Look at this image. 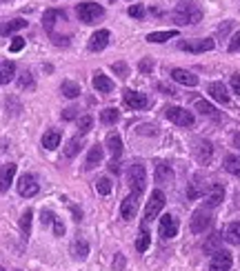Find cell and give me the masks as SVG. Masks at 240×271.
Instances as JSON below:
<instances>
[{
    "label": "cell",
    "instance_id": "cell-1",
    "mask_svg": "<svg viewBox=\"0 0 240 271\" xmlns=\"http://www.w3.org/2000/svg\"><path fill=\"white\" fill-rule=\"evenodd\" d=\"M171 20L176 25L180 27H185V25H196L203 20V9H200L198 5H193V3H185V5H178L176 9L171 11Z\"/></svg>",
    "mask_w": 240,
    "mask_h": 271
},
{
    "label": "cell",
    "instance_id": "cell-2",
    "mask_svg": "<svg viewBox=\"0 0 240 271\" xmlns=\"http://www.w3.org/2000/svg\"><path fill=\"white\" fill-rule=\"evenodd\" d=\"M76 13L85 25H93L96 20H100L105 16V7L98 5V3H80L76 7Z\"/></svg>",
    "mask_w": 240,
    "mask_h": 271
},
{
    "label": "cell",
    "instance_id": "cell-3",
    "mask_svg": "<svg viewBox=\"0 0 240 271\" xmlns=\"http://www.w3.org/2000/svg\"><path fill=\"white\" fill-rule=\"evenodd\" d=\"M127 180H129V185H131V191L143 193L145 191V185H147L145 167L140 165V162H133V165L129 167V171H127Z\"/></svg>",
    "mask_w": 240,
    "mask_h": 271
},
{
    "label": "cell",
    "instance_id": "cell-4",
    "mask_svg": "<svg viewBox=\"0 0 240 271\" xmlns=\"http://www.w3.org/2000/svg\"><path fill=\"white\" fill-rule=\"evenodd\" d=\"M165 193L160 191V189H153L151 196H149V200H147V207H145V222H151L156 216L163 211V207H165Z\"/></svg>",
    "mask_w": 240,
    "mask_h": 271
},
{
    "label": "cell",
    "instance_id": "cell-5",
    "mask_svg": "<svg viewBox=\"0 0 240 271\" xmlns=\"http://www.w3.org/2000/svg\"><path fill=\"white\" fill-rule=\"evenodd\" d=\"M165 116L169 118L173 125H180V127H191L193 125V113L183 109V107H167Z\"/></svg>",
    "mask_w": 240,
    "mask_h": 271
},
{
    "label": "cell",
    "instance_id": "cell-6",
    "mask_svg": "<svg viewBox=\"0 0 240 271\" xmlns=\"http://www.w3.org/2000/svg\"><path fill=\"white\" fill-rule=\"evenodd\" d=\"M180 49L183 51H191V53H203V51H211L216 43L211 38H198V40H180Z\"/></svg>",
    "mask_w": 240,
    "mask_h": 271
},
{
    "label": "cell",
    "instance_id": "cell-7",
    "mask_svg": "<svg viewBox=\"0 0 240 271\" xmlns=\"http://www.w3.org/2000/svg\"><path fill=\"white\" fill-rule=\"evenodd\" d=\"M40 191V185H38V180H36V176H31V173H25V176H20V180H18V193L23 196V198H33Z\"/></svg>",
    "mask_w": 240,
    "mask_h": 271
},
{
    "label": "cell",
    "instance_id": "cell-8",
    "mask_svg": "<svg viewBox=\"0 0 240 271\" xmlns=\"http://www.w3.org/2000/svg\"><path fill=\"white\" fill-rule=\"evenodd\" d=\"M189 227H191L193 234H205L207 229L211 227V214L207 211V209H198V211H193Z\"/></svg>",
    "mask_w": 240,
    "mask_h": 271
},
{
    "label": "cell",
    "instance_id": "cell-9",
    "mask_svg": "<svg viewBox=\"0 0 240 271\" xmlns=\"http://www.w3.org/2000/svg\"><path fill=\"white\" fill-rule=\"evenodd\" d=\"M231 265H233L231 254L225 251V249H218V251L211 256V260H209V271H229Z\"/></svg>",
    "mask_w": 240,
    "mask_h": 271
},
{
    "label": "cell",
    "instance_id": "cell-10",
    "mask_svg": "<svg viewBox=\"0 0 240 271\" xmlns=\"http://www.w3.org/2000/svg\"><path fill=\"white\" fill-rule=\"evenodd\" d=\"M123 100H125V105L129 107V109H145L147 105H149V100H147L145 93H140V91H133V89H125L123 91Z\"/></svg>",
    "mask_w": 240,
    "mask_h": 271
},
{
    "label": "cell",
    "instance_id": "cell-11",
    "mask_svg": "<svg viewBox=\"0 0 240 271\" xmlns=\"http://www.w3.org/2000/svg\"><path fill=\"white\" fill-rule=\"evenodd\" d=\"M138 196L140 193L131 191L123 202H120V216H123V220L136 218V214H138Z\"/></svg>",
    "mask_w": 240,
    "mask_h": 271
},
{
    "label": "cell",
    "instance_id": "cell-12",
    "mask_svg": "<svg viewBox=\"0 0 240 271\" xmlns=\"http://www.w3.org/2000/svg\"><path fill=\"white\" fill-rule=\"evenodd\" d=\"M158 231H160V236H163L165 240H169V238H173V236H178V220L173 218L171 214H165L163 218H160Z\"/></svg>",
    "mask_w": 240,
    "mask_h": 271
},
{
    "label": "cell",
    "instance_id": "cell-13",
    "mask_svg": "<svg viewBox=\"0 0 240 271\" xmlns=\"http://www.w3.org/2000/svg\"><path fill=\"white\" fill-rule=\"evenodd\" d=\"M16 167L18 165H13V162H7V165L0 167V193H5L11 187L13 176H16Z\"/></svg>",
    "mask_w": 240,
    "mask_h": 271
},
{
    "label": "cell",
    "instance_id": "cell-14",
    "mask_svg": "<svg viewBox=\"0 0 240 271\" xmlns=\"http://www.w3.org/2000/svg\"><path fill=\"white\" fill-rule=\"evenodd\" d=\"M109 38H111V33L107 31V29H98L89 38V51H103L105 47L109 45Z\"/></svg>",
    "mask_w": 240,
    "mask_h": 271
},
{
    "label": "cell",
    "instance_id": "cell-15",
    "mask_svg": "<svg viewBox=\"0 0 240 271\" xmlns=\"http://www.w3.org/2000/svg\"><path fill=\"white\" fill-rule=\"evenodd\" d=\"M207 93L213 98V100H218V103H223V105H229V93H227V87L223 83H209V87H207Z\"/></svg>",
    "mask_w": 240,
    "mask_h": 271
},
{
    "label": "cell",
    "instance_id": "cell-16",
    "mask_svg": "<svg viewBox=\"0 0 240 271\" xmlns=\"http://www.w3.org/2000/svg\"><path fill=\"white\" fill-rule=\"evenodd\" d=\"M225 200V187L223 185H211L209 191L205 196V205L207 207H218Z\"/></svg>",
    "mask_w": 240,
    "mask_h": 271
},
{
    "label": "cell",
    "instance_id": "cell-17",
    "mask_svg": "<svg viewBox=\"0 0 240 271\" xmlns=\"http://www.w3.org/2000/svg\"><path fill=\"white\" fill-rule=\"evenodd\" d=\"M107 147L111 153V162H118V158L123 156V138L118 133H109L107 136Z\"/></svg>",
    "mask_w": 240,
    "mask_h": 271
},
{
    "label": "cell",
    "instance_id": "cell-18",
    "mask_svg": "<svg viewBox=\"0 0 240 271\" xmlns=\"http://www.w3.org/2000/svg\"><path fill=\"white\" fill-rule=\"evenodd\" d=\"M56 20H67V13H65V11H58V9H49V11H45V16H43V25H45V29L49 31V36L53 33Z\"/></svg>",
    "mask_w": 240,
    "mask_h": 271
},
{
    "label": "cell",
    "instance_id": "cell-19",
    "mask_svg": "<svg viewBox=\"0 0 240 271\" xmlns=\"http://www.w3.org/2000/svg\"><path fill=\"white\" fill-rule=\"evenodd\" d=\"M171 78L176 80V83L185 85V87H196L198 85V76H193V73L187 71V69H173L171 71Z\"/></svg>",
    "mask_w": 240,
    "mask_h": 271
},
{
    "label": "cell",
    "instance_id": "cell-20",
    "mask_svg": "<svg viewBox=\"0 0 240 271\" xmlns=\"http://www.w3.org/2000/svg\"><path fill=\"white\" fill-rule=\"evenodd\" d=\"M156 182L158 185H171L173 182V169L167 165V162L156 165Z\"/></svg>",
    "mask_w": 240,
    "mask_h": 271
},
{
    "label": "cell",
    "instance_id": "cell-21",
    "mask_svg": "<svg viewBox=\"0 0 240 271\" xmlns=\"http://www.w3.org/2000/svg\"><path fill=\"white\" fill-rule=\"evenodd\" d=\"M223 240L231 242V245H240V220L229 222L223 231Z\"/></svg>",
    "mask_w": 240,
    "mask_h": 271
},
{
    "label": "cell",
    "instance_id": "cell-22",
    "mask_svg": "<svg viewBox=\"0 0 240 271\" xmlns=\"http://www.w3.org/2000/svg\"><path fill=\"white\" fill-rule=\"evenodd\" d=\"M103 162V147L100 145H93L89 151H87V158H85V169H93Z\"/></svg>",
    "mask_w": 240,
    "mask_h": 271
},
{
    "label": "cell",
    "instance_id": "cell-23",
    "mask_svg": "<svg viewBox=\"0 0 240 271\" xmlns=\"http://www.w3.org/2000/svg\"><path fill=\"white\" fill-rule=\"evenodd\" d=\"M93 87H96V91H100V93H109V91H113V83L105 76L103 71H96V73H93Z\"/></svg>",
    "mask_w": 240,
    "mask_h": 271
},
{
    "label": "cell",
    "instance_id": "cell-24",
    "mask_svg": "<svg viewBox=\"0 0 240 271\" xmlns=\"http://www.w3.org/2000/svg\"><path fill=\"white\" fill-rule=\"evenodd\" d=\"M13 76H16V65H13L11 60L0 63V85H9Z\"/></svg>",
    "mask_w": 240,
    "mask_h": 271
},
{
    "label": "cell",
    "instance_id": "cell-25",
    "mask_svg": "<svg viewBox=\"0 0 240 271\" xmlns=\"http://www.w3.org/2000/svg\"><path fill=\"white\" fill-rule=\"evenodd\" d=\"M60 131L58 129H49V131H45V136H43V147L45 149H49V151H53V149H58V145H60Z\"/></svg>",
    "mask_w": 240,
    "mask_h": 271
},
{
    "label": "cell",
    "instance_id": "cell-26",
    "mask_svg": "<svg viewBox=\"0 0 240 271\" xmlns=\"http://www.w3.org/2000/svg\"><path fill=\"white\" fill-rule=\"evenodd\" d=\"M71 254L76 260H85L87 256H89V245H87L83 238H76L71 242Z\"/></svg>",
    "mask_w": 240,
    "mask_h": 271
},
{
    "label": "cell",
    "instance_id": "cell-27",
    "mask_svg": "<svg viewBox=\"0 0 240 271\" xmlns=\"http://www.w3.org/2000/svg\"><path fill=\"white\" fill-rule=\"evenodd\" d=\"M196 156H198V160L200 162H209L211 160V156H213V147H211V142H207V140H200L198 142V147H196Z\"/></svg>",
    "mask_w": 240,
    "mask_h": 271
},
{
    "label": "cell",
    "instance_id": "cell-28",
    "mask_svg": "<svg viewBox=\"0 0 240 271\" xmlns=\"http://www.w3.org/2000/svg\"><path fill=\"white\" fill-rule=\"evenodd\" d=\"M178 36V31L176 29H167V31H153L147 36V43H167V40H171V38H176Z\"/></svg>",
    "mask_w": 240,
    "mask_h": 271
},
{
    "label": "cell",
    "instance_id": "cell-29",
    "mask_svg": "<svg viewBox=\"0 0 240 271\" xmlns=\"http://www.w3.org/2000/svg\"><path fill=\"white\" fill-rule=\"evenodd\" d=\"M25 27H27V20L16 18V20H11V23H7V25L0 27V33H3V36H11V33H16V31H20V29H25Z\"/></svg>",
    "mask_w": 240,
    "mask_h": 271
},
{
    "label": "cell",
    "instance_id": "cell-30",
    "mask_svg": "<svg viewBox=\"0 0 240 271\" xmlns=\"http://www.w3.org/2000/svg\"><path fill=\"white\" fill-rule=\"evenodd\" d=\"M193 109L196 111H200L203 116H209V118H218V111H216V107H211L207 100H203V98H198L196 103H193Z\"/></svg>",
    "mask_w": 240,
    "mask_h": 271
},
{
    "label": "cell",
    "instance_id": "cell-31",
    "mask_svg": "<svg viewBox=\"0 0 240 271\" xmlns=\"http://www.w3.org/2000/svg\"><path fill=\"white\" fill-rule=\"evenodd\" d=\"M60 91H63L65 98H78L80 96V87H78V83H73V80H63Z\"/></svg>",
    "mask_w": 240,
    "mask_h": 271
},
{
    "label": "cell",
    "instance_id": "cell-32",
    "mask_svg": "<svg viewBox=\"0 0 240 271\" xmlns=\"http://www.w3.org/2000/svg\"><path fill=\"white\" fill-rule=\"evenodd\" d=\"M225 169L229 173H233V176H238L240 178V156H233V153H229V156H225Z\"/></svg>",
    "mask_w": 240,
    "mask_h": 271
},
{
    "label": "cell",
    "instance_id": "cell-33",
    "mask_svg": "<svg viewBox=\"0 0 240 271\" xmlns=\"http://www.w3.org/2000/svg\"><path fill=\"white\" fill-rule=\"evenodd\" d=\"M31 218H33V211L31 209H25L23 218H20V231H23V238H29V234H31Z\"/></svg>",
    "mask_w": 240,
    "mask_h": 271
},
{
    "label": "cell",
    "instance_id": "cell-34",
    "mask_svg": "<svg viewBox=\"0 0 240 271\" xmlns=\"http://www.w3.org/2000/svg\"><path fill=\"white\" fill-rule=\"evenodd\" d=\"M149 245H151V236H149V231L143 227L140 229V236H138V240H136V249H138V254H145L147 249H149Z\"/></svg>",
    "mask_w": 240,
    "mask_h": 271
},
{
    "label": "cell",
    "instance_id": "cell-35",
    "mask_svg": "<svg viewBox=\"0 0 240 271\" xmlns=\"http://www.w3.org/2000/svg\"><path fill=\"white\" fill-rule=\"evenodd\" d=\"M80 149H83V140H80V136H76V138H71L69 142H67L65 156H67V158H73V156L80 153Z\"/></svg>",
    "mask_w": 240,
    "mask_h": 271
},
{
    "label": "cell",
    "instance_id": "cell-36",
    "mask_svg": "<svg viewBox=\"0 0 240 271\" xmlns=\"http://www.w3.org/2000/svg\"><path fill=\"white\" fill-rule=\"evenodd\" d=\"M118 118H120V111L113 109V107H109V109H105V111H100V120H103V125H113Z\"/></svg>",
    "mask_w": 240,
    "mask_h": 271
},
{
    "label": "cell",
    "instance_id": "cell-37",
    "mask_svg": "<svg viewBox=\"0 0 240 271\" xmlns=\"http://www.w3.org/2000/svg\"><path fill=\"white\" fill-rule=\"evenodd\" d=\"M91 125H93V118L89 116V113H85V116L78 118V129H80V133H87V131L91 129Z\"/></svg>",
    "mask_w": 240,
    "mask_h": 271
},
{
    "label": "cell",
    "instance_id": "cell-38",
    "mask_svg": "<svg viewBox=\"0 0 240 271\" xmlns=\"http://www.w3.org/2000/svg\"><path fill=\"white\" fill-rule=\"evenodd\" d=\"M96 189H98V193L100 196H107L111 191V182H109V178H98L96 180Z\"/></svg>",
    "mask_w": 240,
    "mask_h": 271
},
{
    "label": "cell",
    "instance_id": "cell-39",
    "mask_svg": "<svg viewBox=\"0 0 240 271\" xmlns=\"http://www.w3.org/2000/svg\"><path fill=\"white\" fill-rule=\"evenodd\" d=\"M220 240H223V238H220V236H213L211 240H207V242H205V245H203V249H205L207 254H216V251H218V245H220Z\"/></svg>",
    "mask_w": 240,
    "mask_h": 271
},
{
    "label": "cell",
    "instance_id": "cell-40",
    "mask_svg": "<svg viewBox=\"0 0 240 271\" xmlns=\"http://www.w3.org/2000/svg\"><path fill=\"white\" fill-rule=\"evenodd\" d=\"M18 85H20V89H29V87H33V78H31V73H23V76L18 78Z\"/></svg>",
    "mask_w": 240,
    "mask_h": 271
},
{
    "label": "cell",
    "instance_id": "cell-41",
    "mask_svg": "<svg viewBox=\"0 0 240 271\" xmlns=\"http://www.w3.org/2000/svg\"><path fill=\"white\" fill-rule=\"evenodd\" d=\"M113 71H116L120 78L129 76V67H127V63H113Z\"/></svg>",
    "mask_w": 240,
    "mask_h": 271
},
{
    "label": "cell",
    "instance_id": "cell-42",
    "mask_svg": "<svg viewBox=\"0 0 240 271\" xmlns=\"http://www.w3.org/2000/svg\"><path fill=\"white\" fill-rule=\"evenodd\" d=\"M127 13H129L131 18H145V7L143 5H131Z\"/></svg>",
    "mask_w": 240,
    "mask_h": 271
},
{
    "label": "cell",
    "instance_id": "cell-43",
    "mask_svg": "<svg viewBox=\"0 0 240 271\" xmlns=\"http://www.w3.org/2000/svg\"><path fill=\"white\" fill-rule=\"evenodd\" d=\"M23 47H25V38L16 36V38L11 40V45H9V51H11V53H16V51H20V49H23Z\"/></svg>",
    "mask_w": 240,
    "mask_h": 271
},
{
    "label": "cell",
    "instance_id": "cell-44",
    "mask_svg": "<svg viewBox=\"0 0 240 271\" xmlns=\"http://www.w3.org/2000/svg\"><path fill=\"white\" fill-rule=\"evenodd\" d=\"M76 107H67V109H63V113H60V118L63 120H71V118H76Z\"/></svg>",
    "mask_w": 240,
    "mask_h": 271
},
{
    "label": "cell",
    "instance_id": "cell-45",
    "mask_svg": "<svg viewBox=\"0 0 240 271\" xmlns=\"http://www.w3.org/2000/svg\"><path fill=\"white\" fill-rule=\"evenodd\" d=\"M40 216H43V225H51V222H56V216H53L49 209H43V214H40Z\"/></svg>",
    "mask_w": 240,
    "mask_h": 271
},
{
    "label": "cell",
    "instance_id": "cell-46",
    "mask_svg": "<svg viewBox=\"0 0 240 271\" xmlns=\"http://www.w3.org/2000/svg\"><path fill=\"white\" fill-rule=\"evenodd\" d=\"M231 89H233V93L240 96V73H233L231 76Z\"/></svg>",
    "mask_w": 240,
    "mask_h": 271
},
{
    "label": "cell",
    "instance_id": "cell-47",
    "mask_svg": "<svg viewBox=\"0 0 240 271\" xmlns=\"http://www.w3.org/2000/svg\"><path fill=\"white\" fill-rule=\"evenodd\" d=\"M127 265V260H125V256H116V258H113V269H116V271H120V269H123Z\"/></svg>",
    "mask_w": 240,
    "mask_h": 271
},
{
    "label": "cell",
    "instance_id": "cell-48",
    "mask_svg": "<svg viewBox=\"0 0 240 271\" xmlns=\"http://www.w3.org/2000/svg\"><path fill=\"white\" fill-rule=\"evenodd\" d=\"M238 49H240V31L231 38V43H229V51H238Z\"/></svg>",
    "mask_w": 240,
    "mask_h": 271
},
{
    "label": "cell",
    "instance_id": "cell-49",
    "mask_svg": "<svg viewBox=\"0 0 240 271\" xmlns=\"http://www.w3.org/2000/svg\"><path fill=\"white\" fill-rule=\"evenodd\" d=\"M151 67H153V65H151V60H149V58H145L143 63H140V71H151Z\"/></svg>",
    "mask_w": 240,
    "mask_h": 271
},
{
    "label": "cell",
    "instance_id": "cell-50",
    "mask_svg": "<svg viewBox=\"0 0 240 271\" xmlns=\"http://www.w3.org/2000/svg\"><path fill=\"white\" fill-rule=\"evenodd\" d=\"M53 227H56V236H63L65 234V227H63V222H60V220L53 222Z\"/></svg>",
    "mask_w": 240,
    "mask_h": 271
},
{
    "label": "cell",
    "instance_id": "cell-51",
    "mask_svg": "<svg viewBox=\"0 0 240 271\" xmlns=\"http://www.w3.org/2000/svg\"><path fill=\"white\" fill-rule=\"evenodd\" d=\"M233 145H236V147L240 149V133H236V136H233Z\"/></svg>",
    "mask_w": 240,
    "mask_h": 271
},
{
    "label": "cell",
    "instance_id": "cell-52",
    "mask_svg": "<svg viewBox=\"0 0 240 271\" xmlns=\"http://www.w3.org/2000/svg\"><path fill=\"white\" fill-rule=\"evenodd\" d=\"M0 271H5V269H3V267H0Z\"/></svg>",
    "mask_w": 240,
    "mask_h": 271
}]
</instances>
